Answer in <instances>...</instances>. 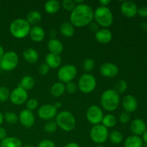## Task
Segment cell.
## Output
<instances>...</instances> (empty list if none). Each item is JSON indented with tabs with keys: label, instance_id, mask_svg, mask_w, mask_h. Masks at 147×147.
I'll return each mask as SVG.
<instances>
[{
	"label": "cell",
	"instance_id": "obj_23",
	"mask_svg": "<svg viewBox=\"0 0 147 147\" xmlns=\"http://www.w3.org/2000/svg\"><path fill=\"white\" fill-rule=\"evenodd\" d=\"M60 3L57 0H49L45 4L44 9L47 14H56L60 10Z\"/></svg>",
	"mask_w": 147,
	"mask_h": 147
},
{
	"label": "cell",
	"instance_id": "obj_22",
	"mask_svg": "<svg viewBox=\"0 0 147 147\" xmlns=\"http://www.w3.org/2000/svg\"><path fill=\"white\" fill-rule=\"evenodd\" d=\"M23 57L27 63L30 64L36 63L38 60V53L33 48H27L23 52Z\"/></svg>",
	"mask_w": 147,
	"mask_h": 147
},
{
	"label": "cell",
	"instance_id": "obj_13",
	"mask_svg": "<svg viewBox=\"0 0 147 147\" xmlns=\"http://www.w3.org/2000/svg\"><path fill=\"white\" fill-rule=\"evenodd\" d=\"M18 119L20 123L24 127L28 128V129L33 126L34 121H35V118H34L33 113L27 109H24V110L20 111Z\"/></svg>",
	"mask_w": 147,
	"mask_h": 147
},
{
	"label": "cell",
	"instance_id": "obj_10",
	"mask_svg": "<svg viewBox=\"0 0 147 147\" xmlns=\"http://www.w3.org/2000/svg\"><path fill=\"white\" fill-rule=\"evenodd\" d=\"M103 113L99 106L93 105L88 109L86 112V118L90 123L93 125L99 124L103 118Z\"/></svg>",
	"mask_w": 147,
	"mask_h": 147
},
{
	"label": "cell",
	"instance_id": "obj_14",
	"mask_svg": "<svg viewBox=\"0 0 147 147\" xmlns=\"http://www.w3.org/2000/svg\"><path fill=\"white\" fill-rule=\"evenodd\" d=\"M121 11L125 17L132 18L137 14V5L132 1H126L122 3L121 6Z\"/></svg>",
	"mask_w": 147,
	"mask_h": 147
},
{
	"label": "cell",
	"instance_id": "obj_34",
	"mask_svg": "<svg viewBox=\"0 0 147 147\" xmlns=\"http://www.w3.org/2000/svg\"><path fill=\"white\" fill-rule=\"evenodd\" d=\"M57 125L55 121H47L45 123L44 126V130L45 131L47 132L48 134H53L54 132H55V131L57 130Z\"/></svg>",
	"mask_w": 147,
	"mask_h": 147
},
{
	"label": "cell",
	"instance_id": "obj_27",
	"mask_svg": "<svg viewBox=\"0 0 147 147\" xmlns=\"http://www.w3.org/2000/svg\"><path fill=\"white\" fill-rule=\"evenodd\" d=\"M143 141L139 136L136 135L129 136L125 140L124 147H142Z\"/></svg>",
	"mask_w": 147,
	"mask_h": 147
},
{
	"label": "cell",
	"instance_id": "obj_11",
	"mask_svg": "<svg viewBox=\"0 0 147 147\" xmlns=\"http://www.w3.org/2000/svg\"><path fill=\"white\" fill-rule=\"evenodd\" d=\"M27 98H28V93L27 90H24L20 86L14 88L10 93V100L13 104L17 106H20L25 103L27 100Z\"/></svg>",
	"mask_w": 147,
	"mask_h": 147
},
{
	"label": "cell",
	"instance_id": "obj_1",
	"mask_svg": "<svg viewBox=\"0 0 147 147\" xmlns=\"http://www.w3.org/2000/svg\"><path fill=\"white\" fill-rule=\"evenodd\" d=\"M94 17L93 9L86 4L76 5L70 16V23L74 27H83L92 22Z\"/></svg>",
	"mask_w": 147,
	"mask_h": 147
},
{
	"label": "cell",
	"instance_id": "obj_37",
	"mask_svg": "<svg viewBox=\"0 0 147 147\" xmlns=\"http://www.w3.org/2000/svg\"><path fill=\"white\" fill-rule=\"evenodd\" d=\"M62 6L66 11H72L76 8V4L73 0H64L62 2Z\"/></svg>",
	"mask_w": 147,
	"mask_h": 147
},
{
	"label": "cell",
	"instance_id": "obj_36",
	"mask_svg": "<svg viewBox=\"0 0 147 147\" xmlns=\"http://www.w3.org/2000/svg\"><path fill=\"white\" fill-rule=\"evenodd\" d=\"M10 92L5 86L0 87V101L4 102L9 98Z\"/></svg>",
	"mask_w": 147,
	"mask_h": 147
},
{
	"label": "cell",
	"instance_id": "obj_9",
	"mask_svg": "<svg viewBox=\"0 0 147 147\" xmlns=\"http://www.w3.org/2000/svg\"><path fill=\"white\" fill-rule=\"evenodd\" d=\"M77 68L73 65H65L59 69L57 77L61 83H70L76 78Z\"/></svg>",
	"mask_w": 147,
	"mask_h": 147
},
{
	"label": "cell",
	"instance_id": "obj_25",
	"mask_svg": "<svg viewBox=\"0 0 147 147\" xmlns=\"http://www.w3.org/2000/svg\"><path fill=\"white\" fill-rule=\"evenodd\" d=\"M26 20L30 24V26H32V27L33 26H37V24L40 23L42 20L41 13L37 10L30 11L27 15Z\"/></svg>",
	"mask_w": 147,
	"mask_h": 147
},
{
	"label": "cell",
	"instance_id": "obj_49",
	"mask_svg": "<svg viewBox=\"0 0 147 147\" xmlns=\"http://www.w3.org/2000/svg\"><path fill=\"white\" fill-rule=\"evenodd\" d=\"M4 49H3V47H1V45H0V60H1V57H3V55H4Z\"/></svg>",
	"mask_w": 147,
	"mask_h": 147
},
{
	"label": "cell",
	"instance_id": "obj_26",
	"mask_svg": "<svg viewBox=\"0 0 147 147\" xmlns=\"http://www.w3.org/2000/svg\"><path fill=\"white\" fill-rule=\"evenodd\" d=\"M0 147H22V142L14 136L7 137L1 141Z\"/></svg>",
	"mask_w": 147,
	"mask_h": 147
},
{
	"label": "cell",
	"instance_id": "obj_44",
	"mask_svg": "<svg viewBox=\"0 0 147 147\" xmlns=\"http://www.w3.org/2000/svg\"><path fill=\"white\" fill-rule=\"evenodd\" d=\"M88 25H89V28H90V30H91V31L94 32L95 33H96V32H97L98 30H99L98 25L97 23L91 22V23H90V24H89Z\"/></svg>",
	"mask_w": 147,
	"mask_h": 147
},
{
	"label": "cell",
	"instance_id": "obj_53",
	"mask_svg": "<svg viewBox=\"0 0 147 147\" xmlns=\"http://www.w3.org/2000/svg\"><path fill=\"white\" fill-rule=\"evenodd\" d=\"M24 147H34V146H30V145H27V146H24Z\"/></svg>",
	"mask_w": 147,
	"mask_h": 147
},
{
	"label": "cell",
	"instance_id": "obj_15",
	"mask_svg": "<svg viewBox=\"0 0 147 147\" xmlns=\"http://www.w3.org/2000/svg\"><path fill=\"white\" fill-rule=\"evenodd\" d=\"M119 69L116 65L112 63H105L100 66V73L106 78H114L118 75Z\"/></svg>",
	"mask_w": 147,
	"mask_h": 147
},
{
	"label": "cell",
	"instance_id": "obj_52",
	"mask_svg": "<svg viewBox=\"0 0 147 147\" xmlns=\"http://www.w3.org/2000/svg\"><path fill=\"white\" fill-rule=\"evenodd\" d=\"M3 121H4V115L0 112V126L3 123Z\"/></svg>",
	"mask_w": 147,
	"mask_h": 147
},
{
	"label": "cell",
	"instance_id": "obj_29",
	"mask_svg": "<svg viewBox=\"0 0 147 147\" xmlns=\"http://www.w3.org/2000/svg\"><path fill=\"white\" fill-rule=\"evenodd\" d=\"M65 91V86L61 82H57L52 86L50 93L54 97H60Z\"/></svg>",
	"mask_w": 147,
	"mask_h": 147
},
{
	"label": "cell",
	"instance_id": "obj_19",
	"mask_svg": "<svg viewBox=\"0 0 147 147\" xmlns=\"http://www.w3.org/2000/svg\"><path fill=\"white\" fill-rule=\"evenodd\" d=\"M131 130L134 135L139 136V135H143L146 130V125L142 119H136L131 122Z\"/></svg>",
	"mask_w": 147,
	"mask_h": 147
},
{
	"label": "cell",
	"instance_id": "obj_51",
	"mask_svg": "<svg viewBox=\"0 0 147 147\" xmlns=\"http://www.w3.org/2000/svg\"><path fill=\"white\" fill-rule=\"evenodd\" d=\"M143 141L147 144V130L143 134Z\"/></svg>",
	"mask_w": 147,
	"mask_h": 147
},
{
	"label": "cell",
	"instance_id": "obj_50",
	"mask_svg": "<svg viewBox=\"0 0 147 147\" xmlns=\"http://www.w3.org/2000/svg\"><path fill=\"white\" fill-rule=\"evenodd\" d=\"M141 27H142L143 30H147V22H142V24H141Z\"/></svg>",
	"mask_w": 147,
	"mask_h": 147
},
{
	"label": "cell",
	"instance_id": "obj_47",
	"mask_svg": "<svg viewBox=\"0 0 147 147\" xmlns=\"http://www.w3.org/2000/svg\"><path fill=\"white\" fill-rule=\"evenodd\" d=\"M64 147H80L78 144L75 143V142H70V143L66 144Z\"/></svg>",
	"mask_w": 147,
	"mask_h": 147
},
{
	"label": "cell",
	"instance_id": "obj_38",
	"mask_svg": "<svg viewBox=\"0 0 147 147\" xmlns=\"http://www.w3.org/2000/svg\"><path fill=\"white\" fill-rule=\"evenodd\" d=\"M38 106V101L37 99L35 98H31L26 103V107H27V110L32 111L34 109H36Z\"/></svg>",
	"mask_w": 147,
	"mask_h": 147
},
{
	"label": "cell",
	"instance_id": "obj_18",
	"mask_svg": "<svg viewBox=\"0 0 147 147\" xmlns=\"http://www.w3.org/2000/svg\"><path fill=\"white\" fill-rule=\"evenodd\" d=\"M29 35L33 42H42L45 39V32L44 29L40 26H33L30 29Z\"/></svg>",
	"mask_w": 147,
	"mask_h": 147
},
{
	"label": "cell",
	"instance_id": "obj_54",
	"mask_svg": "<svg viewBox=\"0 0 147 147\" xmlns=\"http://www.w3.org/2000/svg\"><path fill=\"white\" fill-rule=\"evenodd\" d=\"M96 147H103V146H100V145H98V146H96Z\"/></svg>",
	"mask_w": 147,
	"mask_h": 147
},
{
	"label": "cell",
	"instance_id": "obj_43",
	"mask_svg": "<svg viewBox=\"0 0 147 147\" xmlns=\"http://www.w3.org/2000/svg\"><path fill=\"white\" fill-rule=\"evenodd\" d=\"M139 15L142 17H147V7L146 6H142L140 8L138 9V12Z\"/></svg>",
	"mask_w": 147,
	"mask_h": 147
},
{
	"label": "cell",
	"instance_id": "obj_7",
	"mask_svg": "<svg viewBox=\"0 0 147 147\" xmlns=\"http://www.w3.org/2000/svg\"><path fill=\"white\" fill-rule=\"evenodd\" d=\"M96 87V79L93 75L89 73L83 74L78 81V88L83 93H90L95 90Z\"/></svg>",
	"mask_w": 147,
	"mask_h": 147
},
{
	"label": "cell",
	"instance_id": "obj_8",
	"mask_svg": "<svg viewBox=\"0 0 147 147\" xmlns=\"http://www.w3.org/2000/svg\"><path fill=\"white\" fill-rule=\"evenodd\" d=\"M109 134L108 129L102 124L94 125L90 129V139L93 142L98 144L104 143L107 140Z\"/></svg>",
	"mask_w": 147,
	"mask_h": 147
},
{
	"label": "cell",
	"instance_id": "obj_21",
	"mask_svg": "<svg viewBox=\"0 0 147 147\" xmlns=\"http://www.w3.org/2000/svg\"><path fill=\"white\" fill-rule=\"evenodd\" d=\"M45 63L50 68L55 69L60 67L62 63V58L59 55L48 53L45 57Z\"/></svg>",
	"mask_w": 147,
	"mask_h": 147
},
{
	"label": "cell",
	"instance_id": "obj_31",
	"mask_svg": "<svg viewBox=\"0 0 147 147\" xmlns=\"http://www.w3.org/2000/svg\"><path fill=\"white\" fill-rule=\"evenodd\" d=\"M109 137L113 144H119L123 141V135L119 131H112L109 134Z\"/></svg>",
	"mask_w": 147,
	"mask_h": 147
},
{
	"label": "cell",
	"instance_id": "obj_2",
	"mask_svg": "<svg viewBox=\"0 0 147 147\" xmlns=\"http://www.w3.org/2000/svg\"><path fill=\"white\" fill-rule=\"evenodd\" d=\"M120 97L113 89H108L105 90L100 97V104L105 110L108 111H113L119 107Z\"/></svg>",
	"mask_w": 147,
	"mask_h": 147
},
{
	"label": "cell",
	"instance_id": "obj_42",
	"mask_svg": "<svg viewBox=\"0 0 147 147\" xmlns=\"http://www.w3.org/2000/svg\"><path fill=\"white\" fill-rule=\"evenodd\" d=\"M131 119V116L129 115V113H126V112H123L119 116V121H120L121 123H129V121Z\"/></svg>",
	"mask_w": 147,
	"mask_h": 147
},
{
	"label": "cell",
	"instance_id": "obj_48",
	"mask_svg": "<svg viewBox=\"0 0 147 147\" xmlns=\"http://www.w3.org/2000/svg\"><path fill=\"white\" fill-rule=\"evenodd\" d=\"M54 106L56 108V109H60V108L62 106V103H60V102L57 101V102H55V103Z\"/></svg>",
	"mask_w": 147,
	"mask_h": 147
},
{
	"label": "cell",
	"instance_id": "obj_4",
	"mask_svg": "<svg viewBox=\"0 0 147 147\" xmlns=\"http://www.w3.org/2000/svg\"><path fill=\"white\" fill-rule=\"evenodd\" d=\"M93 19L98 25L106 28L110 27L113 23V16L109 7L100 6L95 10Z\"/></svg>",
	"mask_w": 147,
	"mask_h": 147
},
{
	"label": "cell",
	"instance_id": "obj_6",
	"mask_svg": "<svg viewBox=\"0 0 147 147\" xmlns=\"http://www.w3.org/2000/svg\"><path fill=\"white\" fill-rule=\"evenodd\" d=\"M18 63V55L14 51H8L4 53L0 60V67L5 71H11L17 67Z\"/></svg>",
	"mask_w": 147,
	"mask_h": 147
},
{
	"label": "cell",
	"instance_id": "obj_33",
	"mask_svg": "<svg viewBox=\"0 0 147 147\" xmlns=\"http://www.w3.org/2000/svg\"><path fill=\"white\" fill-rule=\"evenodd\" d=\"M127 87L128 85L126 80L121 79V80H119V81L116 82V83L115 84L114 90L118 94H120V93H123V92L126 91Z\"/></svg>",
	"mask_w": 147,
	"mask_h": 147
},
{
	"label": "cell",
	"instance_id": "obj_40",
	"mask_svg": "<svg viewBox=\"0 0 147 147\" xmlns=\"http://www.w3.org/2000/svg\"><path fill=\"white\" fill-rule=\"evenodd\" d=\"M50 71V67L46 63H42L38 67V72L41 76H45Z\"/></svg>",
	"mask_w": 147,
	"mask_h": 147
},
{
	"label": "cell",
	"instance_id": "obj_3",
	"mask_svg": "<svg viewBox=\"0 0 147 147\" xmlns=\"http://www.w3.org/2000/svg\"><path fill=\"white\" fill-rule=\"evenodd\" d=\"M31 26L24 19L17 18L13 20L9 26L10 33L13 37L17 39H22L27 37L30 33Z\"/></svg>",
	"mask_w": 147,
	"mask_h": 147
},
{
	"label": "cell",
	"instance_id": "obj_16",
	"mask_svg": "<svg viewBox=\"0 0 147 147\" xmlns=\"http://www.w3.org/2000/svg\"><path fill=\"white\" fill-rule=\"evenodd\" d=\"M122 106L126 113L134 112L138 107L137 100L134 96L127 95L122 100Z\"/></svg>",
	"mask_w": 147,
	"mask_h": 147
},
{
	"label": "cell",
	"instance_id": "obj_35",
	"mask_svg": "<svg viewBox=\"0 0 147 147\" xmlns=\"http://www.w3.org/2000/svg\"><path fill=\"white\" fill-rule=\"evenodd\" d=\"M95 61L90 58H87L83 61V68L86 72H90L94 69Z\"/></svg>",
	"mask_w": 147,
	"mask_h": 147
},
{
	"label": "cell",
	"instance_id": "obj_17",
	"mask_svg": "<svg viewBox=\"0 0 147 147\" xmlns=\"http://www.w3.org/2000/svg\"><path fill=\"white\" fill-rule=\"evenodd\" d=\"M111 32L106 28L100 29L95 33V38L98 42L101 44H107L110 42L112 40Z\"/></svg>",
	"mask_w": 147,
	"mask_h": 147
},
{
	"label": "cell",
	"instance_id": "obj_5",
	"mask_svg": "<svg viewBox=\"0 0 147 147\" xmlns=\"http://www.w3.org/2000/svg\"><path fill=\"white\" fill-rule=\"evenodd\" d=\"M55 122L57 126L67 132L73 131L76 124V118L69 111H62L57 114Z\"/></svg>",
	"mask_w": 147,
	"mask_h": 147
},
{
	"label": "cell",
	"instance_id": "obj_12",
	"mask_svg": "<svg viewBox=\"0 0 147 147\" xmlns=\"http://www.w3.org/2000/svg\"><path fill=\"white\" fill-rule=\"evenodd\" d=\"M57 109L52 104H45L38 109V116L40 119L46 121H50L56 117Z\"/></svg>",
	"mask_w": 147,
	"mask_h": 147
},
{
	"label": "cell",
	"instance_id": "obj_46",
	"mask_svg": "<svg viewBox=\"0 0 147 147\" xmlns=\"http://www.w3.org/2000/svg\"><path fill=\"white\" fill-rule=\"evenodd\" d=\"M99 3L102 7H108L111 3V0H100Z\"/></svg>",
	"mask_w": 147,
	"mask_h": 147
},
{
	"label": "cell",
	"instance_id": "obj_30",
	"mask_svg": "<svg viewBox=\"0 0 147 147\" xmlns=\"http://www.w3.org/2000/svg\"><path fill=\"white\" fill-rule=\"evenodd\" d=\"M116 118L112 114H108L103 116L102 119V125L105 127L109 129V128H112L116 126Z\"/></svg>",
	"mask_w": 147,
	"mask_h": 147
},
{
	"label": "cell",
	"instance_id": "obj_24",
	"mask_svg": "<svg viewBox=\"0 0 147 147\" xmlns=\"http://www.w3.org/2000/svg\"><path fill=\"white\" fill-rule=\"evenodd\" d=\"M60 31L62 35L65 37H71L75 32L74 26L69 22H64L60 26Z\"/></svg>",
	"mask_w": 147,
	"mask_h": 147
},
{
	"label": "cell",
	"instance_id": "obj_45",
	"mask_svg": "<svg viewBox=\"0 0 147 147\" xmlns=\"http://www.w3.org/2000/svg\"><path fill=\"white\" fill-rule=\"evenodd\" d=\"M7 138V131L3 127H0V140H4Z\"/></svg>",
	"mask_w": 147,
	"mask_h": 147
},
{
	"label": "cell",
	"instance_id": "obj_32",
	"mask_svg": "<svg viewBox=\"0 0 147 147\" xmlns=\"http://www.w3.org/2000/svg\"><path fill=\"white\" fill-rule=\"evenodd\" d=\"M4 119L9 124H15L19 120L17 115L14 112H6L4 114Z\"/></svg>",
	"mask_w": 147,
	"mask_h": 147
},
{
	"label": "cell",
	"instance_id": "obj_28",
	"mask_svg": "<svg viewBox=\"0 0 147 147\" xmlns=\"http://www.w3.org/2000/svg\"><path fill=\"white\" fill-rule=\"evenodd\" d=\"M34 84H35L34 79L32 76H26L24 77H23L22 78V80H20L19 86L21 87L22 88L24 89V90H31V89H32L34 88Z\"/></svg>",
	"mask_w": 147,
	"mask_h": 147
},
{
	"label": "cell",
	"instance_id": "obj_39",
	"mask_svg": "<svg viewBox=\"0 0 147 147\" xmlns=\"http://www.w3.org/2000/svg\"><path fill=\"white\" fill-rule=\"evenodd\" d=\"M77 89L78 86L73 82L67 83V85L65 86V90H67V93H70V94H73V93H76L77 91Z\"/></svg>",
	"mask_w": 147,
	"mask_h": 147
},
{
	"label": "cell",
	"instance_id": "obj_20",
	"mask_svg": "<svg viewBox=\"0 0 147 147\" xmlns=\"http://www.w3.org/2000/svg\"><path fill=\"white\" fill-rule=\"evenodd\" d=\"M47 47L50 53L60 55L63 51V45L60 40L55 38L50 39L47 42Z\"/></svg>",
	"mask_w": 147,
	"mask_h": 147
},
{
	"label": "cell",
	"instance_id": "obj_41",
	"mask_svg": "<svg viewBox=\"0 0 147 147\" xmlns=\"http://www.w3.org/2000/svg\"><path fill=\"white\" fill-rule=\"evenodd\" d=\"M37 147H55V144L53 141L48 140V139H45L41 141L37 145Z\"/></svg>",
	"mask_w": 147,
	"mask_h": 147
}]
</instances>
